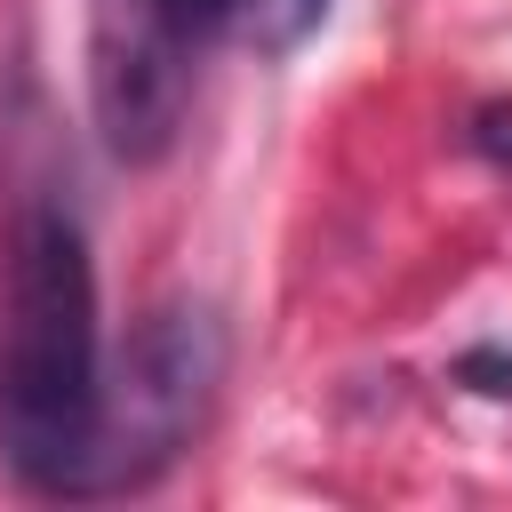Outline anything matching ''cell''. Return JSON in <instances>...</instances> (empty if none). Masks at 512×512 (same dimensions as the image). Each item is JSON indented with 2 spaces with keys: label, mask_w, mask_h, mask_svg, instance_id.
<instances>
[{
  "label": "cell",
  "mask_w": 512,
  "mask_h": 512,
  "mask_svg": "<svg viewBox=\"0 0 512 512\" xmlns=\"http://www.w3.org/2000/svg\"><path fill=\"white\" fill-rule=\"evenodd\" d=\"M104 416L96 360V264L72 216L24 208L8 232L0 304V464L24 488L80 496Z\"/></svg>",
  "instance_id": "cell-1"
},
{
  "label": "cell",
  "mask_w": 512,
  "mask_h": 512,
  "mask_svg": "<svg viewBox=\"0 0 512 512\" xmlns=\"http://www.w3.org/2000/svg\"><path fill=\"white\" fill-rule=\"evenodd\" d=\"M96 120L120 160H160L192 88V32L168 0H96Z\"/></svg>",
  "instance_id": "cell-3"
},
{
  "label": "cell",
  "mask_w": 512,
  "mask_h": 512,
  "mask_svg": "<svg viewBox=\"0 0 512 512\" xmlns=\"http://www.w3.org/2000/svg\"><path fill=\"white\" fill-rule=\"evenodd\" d=\"M216 376H224V336H216V320H208V312H152V320L128 336L120 376L104 384L96 456H88L80 496L152 480V472L184 448V432L208 416Z\"/></svg>",
  "instance_id": "cell-2"
},
{
  "label": "cell",
  "mask_w": 512,
  "mask_h": 512,
  "mask_svg": "<svg viewBox=\"0 0 512 512\" xmlns=\"http://www.w3.org/2000/svg\"><path fill=\"white\" fill-rule=\"evenodd\" d=\"M464 384H480V392L512 400V352H464Z\"/></svg>",
  "instance_id": "cell-5"
},
{
  "label": "cell",
  "mask_w": 512,
  "mask_h": 512,
  "mask_svg": "<svg viewBox=\"0 0 512 512\" xmlns=\"http://www.w3.org/2000/svg\"><path fill=\"white\" fill-rule=\"evenodd\" d=\"M472 136H480V152H496V160H512V104H488Z\"/></svg>",
  "instance_id": "cell-6"
},
{
  "label": "cell",
  "mask_w": 512,
  "mask_h": 512,
  "mask_svg": "<svg viewBox=\"0 0 512 512\" xmlns=\"http://www.w3.org/2000/svg\"><path fill=\"white\" fill-rule=\"evenodd\" d=\"M168 16L192 40L200 32H224V40L256 48V56H288V48H304L320 32L328 0H168Z\"/></svg>",
  "instance_id": "cell-4"
}]
</instances>
